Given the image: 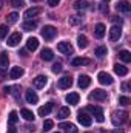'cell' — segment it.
Instances as JSON below:
<instances>
[{"instance_id":"4dcf8cb0","label":"cell","mask_w":131,"mask_h":133,"mask_svg":"<svg viewBox=\"0 0 131 133\" xmlns=\"http://www.w3.org/2000/svg\"><path fill=\"white\" fill-rule=\"evenodd\" d=\"M94 54L97 56L99 59H102V57H105L108 54V50H106V46H97L96 51H94Z\"/></svg>"},{"instance_id":"f6af8a7d","label":"cell","mask_w":131,"mask_h":133,"mask_svg":"<svg viewBox=\"0 0 131 133\" xmlns=\"http://www.w3.org/2000/svg\"><path fill=\"white\" fill-rule=\"evenodd\" d=\"M3 91H5V93H11V87H5Z\"/></svg>"},{"instance_id":"9c48e42d","label":"cell","mask_w":131,"mask_h":133,"mask_svg":"<svg viewBox=\"0 0 131 133\" xmlns=\"http://www.w3.org/2000/svg\"><path fill=\"white\" fill-rule=\"evenodd\" d=\"M20 40H22V34L20 33H12L9 37H8V45L9 46H17L19 43H20Z\"/></svg>"},{"instance_id":"f35d334b","label":"cell","mask_w":131,"mask_h":133,"mask_svg":"<svg viewBox=\"0 0 131 133\" xmlns=\"http://www.w3.org/2000/svg\"><path fill=\"white\" fill-rule=\"evenodd\" d=\"M60 71H62V64L60 62H56L53 65V73H60Z\"/></svg>"},{"instance_id":"ffe728a7","label":"cell","mask_w":131,"mask_h":133,"mask_svg":"<svg viewBox=\"0 0 131 133\" xmlns=\"http://www.w3.org/2000/svg\"><path fill=\"white\" fill-rule=\"evenodd\" d=\"M40 57H42L43 61L49 62V61H53V59H54V53H53V50H49V48H43V50H42Z\"/></svg>"},{"instance_id":"277c9868","label":"cell","mask_w":131,"mask_h":133,"mask_svg":"<svg viewBox=\"0 0 131 133\" xmlns=\"http://www.w3.org/2000/svg\"><path fill=\"white\" fill-rule=\"evenodd\" d=\"M97 79L99 82L102 84V85H111L114 81H113V77H111V74H108V73H105V71H100L97 74Z\"/></svg>"},{"instance_id":"e0dca14e","label":"cell","mask_w":131,"mask_h":133,"mask_svg":"<svg viewBox=\"0 0 131 133\" xmlns=\"http://www.w3.org/2000/svg\"><path fill=\"white\" fill-rule=\"evenodd\" d=\"M25 98H26L28 104H37V101H39V96L35 95V91H33V90H26L25 91Z\"/></svg>"},{"instance_id":"836d02e7","label":"cell","mask_w":131,"mask_h":133,"mask_svg":"<svg viewBox=\"0 0 131 133\" xmlns=\"http://www.w3.org/2000/svg\"><path fill=\"white\" fill-rule=\"evenodd\" d=\"M80 22H82V17H79V16H71V17L68 19V23L72 25V26H74V25H79Z\"/></svg>"},{"instance_id":"7402d4cb","label":"cell","mask_w":131,"mask_h":133,"mask_svg":"<svg viewBox=\"0 0 131 133\" xmlns=\"http://www.w3.org/2000/svg\"><path fill=\"white\" fill-rule=\"evenodd\" d=\"M114 73L119 74V76H127V74H128V68H127L125 65L116 64V65H114Z\"/></svg>"},{"instance_id":"f907efd6","label":"cell","mask_w":131,"mask_h":133,"mask_svg":"<svg viewBox=\"0 0 131 133\" xmlns=\"http://www.w3.org/2000/svg\"><path fill=\"white\" fill-rule=\"evenodd\" d=\"M56 133H59V132H56Z\"/></svg>"},{"instance_id":"cb8c5ba5","label":"cell","mask_w":131,"mask_h":133,"mask_svg":"<svg viewBox=\"0 0 131 133\" xmlns=\"http://www.w3.org/2000/svg\"><path fill=\"white\" fill-rule=\"evenodd\" d=\"M20 115L23 116V119H26V121H34V113L31 111V110H28V108H22L20 110Z\"/></svg>"},{"instance_id":"603a6c76","label":"cell","mask_w":131,"mask_h":133,"mask_svg":"<svg viewBox=\"0 0 131 133\" xmlns=\"http://www.w3.org/2000/svg\"><path fill=\"white\" fill-rule=\"evenodd\" d=\"M88 6H90V2H88V0H77V2L74 3V8L79 9V11L88 9Z\"/></svg>"},{"instance_id":"7c38bea8","label":"cell","mask_w":131,"mask_h":133,"mask_svg":"<svg viewBox=\"0 0 131 133\" xmlns=\"http://www.w3.org/2000/svg\"><path fill=\"white\" fill-rule=\"evenodd\" d=\"M90 84H91V77H90V76H86V74H80V76H79L77 85H79L80 88H86V87H90Z\"/></svg>"},{"instance_id":"bcb514c9","label":"cell","mask_w":131,"mask_h":133,"mask_svg":"<svg viewBox=\"0 0 131 133\" xmlns=\"http://www.w3.org/2000/svg\"><path fill=\"white\" fill-rule=\"evenodd\" d=\"M20 54H22V56H28V54H26V50H22V51H20Z\"/></svg>"},{"instance_id":"6da1fadb","label":"cell","mask_w":131,"mask_h":133,"mask_svg":"<svg viewBox=\"0 0 131 133\" xmlns=\"http://www.w3.org/2000/svg\"><path fill=\"white\" fill-rule=\"evenodd\" d=\"M128 121V113L127 111H123V110H120V111H114L113 113V124L117 127V125H122L123 122H127Z\"/></svg>"},{"instance_id":"ab89813d","label":"cell","mask_w":131,"mask_h":133,"mask_svg":"<svg viewBox=\"0 0 131 133\" xmlns=\"http://www.w3.org/2000/svg\"><path fill=\"white\" fill-rule=\"evenodd\" d=\"M23 5H25L23 0H12V6H14V8H22Z\"/></svg>"},{"instance_id":"8992f818","label":"cell","mask_w":131,"mask_h":133,"mask_svg":"<svg viewBox=\"0 0 131 133\" xmlns=\"http://www.w3.org/2000/svg\"><path fill=\"white\" fill-rule=\"evenodd\" d=\"M77 119H79V122H80L82 125H85V127H90V125H91V122H93L91 116H90V115H86L85 111H79Z\"/></svg>"},{"instance_id":"681fc988","label":"cell","mask_w":131,"mask_h":133,"mask_svg":"<svg viewBox=\"0 0 131 133\" xmlns=\"http://www.w3.org/2000/svg\"><path fill=\"white\" fill-rule=\"evenodd\" d=\"M33 2H40V0H33Z\"/></svg>"},{"instance_id":"d4e9b609","label":"cell","mask_w":131,"mask_h":133,"mask_svg":"<svg viewBox=\"0 0 131 133\" xmlns=\"http://www.w3.org/2000/svg\"><path fill=\"white\" fill-rule=\"evenodd\" d=\"M22 28H23L25 31H33V30L37 28V22H35V20H26V22L22 25Z\"/></svg>"},{"instance_id":"7a4b0ae2","label":"cell","mask_w":131,"mask_h":133,"mask_svg":"<svg viewBox=\"0 0 131 133\" xmlns=\"http://www.w3.org/2000/svg\"><path fill=\"white\" fill-rule=\"evenodd\" d=\"M57 36V28H54L53 25H45L42 30V37L45 40H53Z\"/></svg>"},{"instance_id":"d590c367","label":"cell","mask_w":131,"mask_h":133,"mask_svg":"<svg viewBox=\"0 0 131 133\" xmlns=\"http://www.w3.org/2000/svg\"><path fill=\"white\" fill-rule=\"evenodd\" d=\"M17 20H19V14L17 12H11L8 16V23H16Z\"/></svg>"},{"instance_id":"f546056e","label":"cell","mask_w":131,"mask_h":133,"mask_svg":"<svg viewBox=\"0 0 131 133\" xmlns=\"http://www.w3.org/2000/svg\"><path fill=\"white\" fill-rule=\"evenodd\" d=\"M119 57L125 62V64H128V62H131V53L128 51V50H122L120 53H119Z\"/></svg>"},{"instance_id":"f1b7e54d","label":"cell","mask_w":131,"mask_h":133,"mask_svg":"<svg viewBox=\"0 0 131 133\" xmlns=\"http://www.w3.org/2000/svg\"><path fill=\"white\" fill-rule=\"evenodd\" d=\"M8 62H9L8 53L2 51V53H0V68H6V66H8Z\"/></svg>"},{"instance_id":"4fadbf2b","label":"cell","mask_w":131,"mask_h":133,"mask_svg":"<svg viewBox=\"0 0 131 133\" xmlns=\"http://www.w3.org/2000/svg\"><path fill=\"white\" fill-rule=\"evenodd\" d=\"M40 12H42V8H39V6H34V8H30V9H26V11H25V19L31 20L33 17H35V16H39Z\"/></svg>"},{"instance_id":"5b68a950","label":"cell","mask_w":131,"mask_h":133,"mask_svg":"<svg viewBox=\"0 0 131 133\" xmlns=\"http://www.w3.org/2000/svg\"><path fill=\"white\" fill-rule=\"evenodd\" d=\"M57 50L60 51V53H63V54H72V51H74V48H72V45L69 43V42H60V43H57Z\"/></svg>"},{"instance_id":"9a60e30c","label":"cell","mask_w":131,"mask_h":133,"mask_svg":"<svg viewBox=\"0 0 131 133\" xmlns=\"http://www.w3.org/2000/svg\"><path fill=\"white\" fill-rule=\"evenodd\" d=\"M23 68L22 66H12L11 68V71H9V77L11 79H19V77H22L23 76Z\"/></svg>"},{"instance_id":"8d00e7d4","label":"cell","mask_w":131,"mask_h":133,"mask_svg":"<svg viewBox=\"0 0 131 133\" xmlns=\"http://www.w3.org/2000/svg\"><path fill=\"white\" fill-rule=\"evenodd\" d=\"M130 98H127V96H120V98H119V104H120V105H130Z\"/></svg>"},{"instance_id":"5bb4252c","label":"cell","mask_w":131,"mask_h":133,"mask_svg":"<svg viewBox=\"0 0 131 133\" xmlns=\"http://www.w3.org/2000/svg\"><path fill=\"white\" fill-rule=\"evenodd\" d=\"M71 85H72V79H71V76H63V77L59 79V88L65 90V88H69Z\"/></svg>"},{"instance_id":"d6986e66","label":"cell","mask_w":131,"mask_h":133,"mask_svg":"<svg viewBox=\"0 0 131 133\" xmlns=\"http://www.w3.org/2000/svg\"><path fill=\"white\" fill-rule=\"evenodd\" d=\"M106 33V28H105V25L103 23H97L96 26H94V36L97 37V39H102L103 36Z\"/></svg>"},{"instance_id":"d6a6232c","label":"cell","mask_w":131,"mask_h":133,"mask_svg":"<svg viewBox=\"0 0 131 133\" xmlns=\"http://www.w3.org/2000/svg\"><path fill=\"white\" fill-rule=\"evenodd\" d=\"M19 121V116H17V111H11L9 113V116H8V122L11 124V125H14L16 122Z\"/></svg>"},{"instance_id":"52a82bcc","label":"cell","mask_w":131,"mask_h":133,"mask_svg":"<svg viewBox=\"0 0 131 133\" xmlns=\"http://www.w3.org/2000/svg\"><path fill=\"white\" fill-rule=\"evenodd\" d=\"M120 36H122V30H120V26H117V25L111 26V30H110V40L116 42V40L120 39Z\"/></svg>"},{"instance_id":"ee69618b","label":"cell","mask_w":131,"mask_h":133,"mask_svg":"<svg viewBox=\"0 0 131 133\" xmlns=\"http://www.w3.org/2000/svg\"><path fill=\"white\" fill-rule=\"evenodd\" d=\"M6 133H17V129H14V127H9Z\"/></svg>"},{"instance_id":"1f68e13d","label":"cell","mask_w":131,"mask_h":133,"mask_svg":"<svg viewBox=\"0 0 131 133\" xmlns=\"http://www.w3.org/2000/svg\"><path fill=\"white\" fill-rule=\"evenodd\" d=\"M68 116H69V108H68V107H62V108L59 110V113H57V118H59V119H65Z\"/></svg>"},{"instance_id":"3957f363","label":"cell","mask_w":131,"mask_h":133,"mask_svg":"<svg viewBox=\"0 0 131 133\" xmlns=\"http://www.w3.org/2000/svg\"><path fill=\"white\" fill-rule=\"evenodd\" d=\"M86 110H90V111L94 115V118H96L97 122H103V121H105V115H103V110H102L100 107H93V105H90Z\"/></svg>"},{"instance_id":"7bdbcfd3","label":"cell","mask_w":131,"mask_h":133,"mask_svg":"<svg viewBox=\"0 0 131 133\" xmlns=\"http://www.w3.org/2000/svg\"><path fill=\"white\" fill-rule=\"evenodd\" d=\"M60 3V0H48V5L49 6H57Z\"/></svg>"},{"instance_id":"83f0119b","label":"cell","mask_w":131,"mask_h":133,"mask_svg":"<svg viewBox=\"0 0 131 133\" xmlns=\"http://www.w3.org/2000/svg\"><path fill=\"white\" fill-rule=\"evenodd\" d=\"M86 64H90V61L85 59V57H76V59H72V62H71L72 66H82V65H86Z\"/></svg>"},{"instance_id":"30bf717a","label":"cell","mask_w":131,"mask_h":133,"mask_svg":"<svg viewBox=\"0 0 131 133\" xmlns=\"http://www.w3.org/2000/svg\"><path fill=\"white\" fill-rule=\"evenodd\" d=\"M54 108V102H48V104H45V105H42L40 108H39V116H48L49 113H51V110Z\"/></svg>"},{"instance_id":"60d3db41","label":"cell","mask_w":131,"mask_h":133,"mask_svg":"<svg viewBox=\"0 0 131 133\" xmlns=\"http://www.w3.org/2000/svg\"><path fill=\"white\" fill-rule=\"evenodd\" d=\"M111 20H113V22H114V25H117V23H119V25H122V23H123V20H122V19H120V17H113V19H111Z\"/></svg>"},{"instance_id":"4316f807","label":"cell","mask_w":131,"mask_h":133,"mask_svg":"<svg viewBox=\"0 0 131 133\" xmlns=\"http://www.w3.org/2000/svg\"><path fill=\"white\" fill-rule=\"evenodd\" d=\"M77 45H79V48H80V50L86 48V46H88V39H86V36L80 34V36L77 37Z\"/></svg>"},{"instance_id":"8fae6325","label":"cell","mask_w":131,"mask_h":133,"mask_svg":"<svg viewBox=\"0 0 131 133\" xmlns=\"http://www.w3.org/2000/svg\"><path fill=\"white\" fill-rule=\"evenodd\" d=\"M59 129H62L65 133H79L77 127H76L74 124H71V122H62V124L59 125Z\"/></svg>"},{"instance_id":"c3c4849f","label":"cell","mask_w":131,"mask_h":133,"mask_svg":"<svg viewBox=\"0 0 131 133\" xmlns=\"http://www.w3.org/2000/svg\"><path fill=\"white\" fill-rule=\"evenodd\" d=\"M102 2H103V3H105V2H110V0H102Z\"/></svg>"},{"instance_id":"ac0fdd59","label":"cell","mask_w":131,"mask_h":133,"mask_svg":"<svg viewBox=\"0 0 131 133\" xmlns=\"http://www.w3.org/2000/svg\"><path fill=\"white\" fill-rule=\"evenodd\" d=\"M39 48V39H35V37H30L28 40H26V50H30V51H35Z\"/></svg>"},{"instance_id":"7dc6e473","label":"cell","mask_w":131,"mask_h":133,"mask_svg":"<svg viewBox=\"0 0 131 133\" xmlns=\"http://www.w3.org/2000/svg\"><path fill=\"white\" fill-rule=\"evenodd\" d=\"M114 133H123V132H122V130H119V129H117V130H114Z\"/></svg>"},{"instance_id":"b9f144b4","label":"cell","mask_w":131,"mask_h":133,"mask_svg":"<svg viewBox=\"0 0 131 133\" xmlns=\"http://www.w3.org/2000/svg\"><path fill=\"white\" fill-rule=\"evenodd\" d=\"M130 88H131V85L128 82H123V84H122V90H123V91H130Z\"/></svg>"},{"instance_id":"2e32d148","label":"cell","mask_w":131,"mask_h":133,"mask_svg":"<svg viewBox=\"0 0 131 133\" xmlns=\"http://www.w3.org/2000/svg\"><path fill=\"white\" fill-rule=\"evenodd\" d=\"M90 98L91 99H94V101H105L106 99V91H103V90H94L91 95H90Z\"/></svg>"},{"instance_id":"ba28073f","label":"cell","mask_w":131,"mask_h":133,"mask_svg":"<svg viewBox=\"0 0 131 133\" xmlns=\"http://www.w3.org/2000/svg\"><path fill=\"white\" fill-rule=\"evenodd\" d=\"M46 82H48V77L43 76V74H39L37 77H34L33 79V84H34L35 88H43V87L46 85Z\"/></svg>"},{"instance_id":"e575fe53","label":"cell","mask_w":131,"mask_h":133,"mask_svg":"<svg viewBox=\"0 0 131 133\" xmlns=\"http://www.w3.org/2000/svg\"><path fill=\"white\" fill-rule=\"evenodd\" d=\"M53 125H54V122H53L51 119H46V121L43 122V132H49V130L53 129Z\"/></svg>"},{"instance_id":"484cf974","label":"cell","mask_w":131,"mask_h":133,"mask_svg":"<svg viewBox=\"0 0 131 133\" xmlns=\"http://www.w3.org/2000/svg\"><path fill=\"white\" fill-rule=\"evenodd\" d=\"M65 101L68 104H71V105H76V104L79 102V95H77V93H69V95H66Z\"/></svg>"},{"instance_id":"74e56055","label":"cell","mask_w":131,"mask_h":133,"mask_svg":"<svg viewBox=\"0 0 131 133\" xmlns=\"http://www.w3.org/2000/svg\"><path fill=\"white\" fill-rule=\"evenodd\" d=\"M8 34V26L6 25H0V39H3Z\"/></svg>"},{"instance_id":"44dd1931","label":"cell","mask_w":131,"mask_h":133,"mask_svg":"<svg viewBox=\"0 0 131 133\" xmlns=\"http://www.w3.org/2000/svg\"><path fill=\"white\" fill-rule=\"evenodd\" d=\"M116 9H117L119 12H130L131 5L128 3V2H119V3L116 5Z\"/></svg>"}]
</instances>
